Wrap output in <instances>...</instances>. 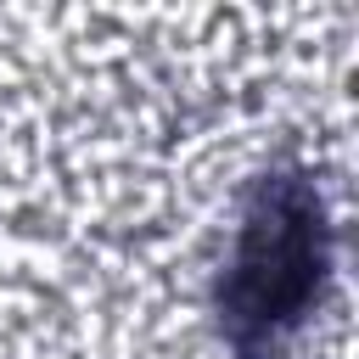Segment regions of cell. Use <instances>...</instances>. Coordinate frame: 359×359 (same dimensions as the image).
Instances as JSON below:
<instances>
[{"mask_svg":"<svg viewBox=\"0 0 359 359\" xmlns=\"http://www.w3.org/2000/svg\"><path fill=\"white\" fill-rule=\"evenodd\" d=\"M325 269V219L309 180H269L241 224V247L224 280V314L241 331L292 320Z\"/></svg>","mask_w":359,"mask_h":359,"instance_id":"cell-1","label":"cell"}]
</instances>
